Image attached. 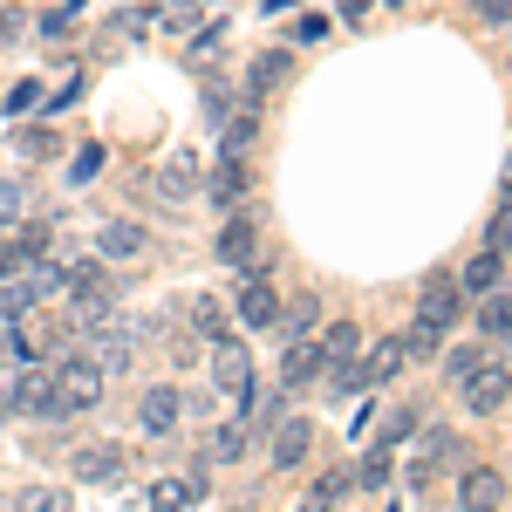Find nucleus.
Segmentation results:
<instances>
[{
    "instance_id": "1",
    "label": "nucleus",
    "mask_w": 512,
    "mask_h": 512,
    "mask_svg": "<svg viewBox=\"0 0 512 512\" xmlns=\"http://www.w3.org/2000/svg\"><path fill=\"white\" fill-rule=\"evenodd\" d=\"M48 376H55V403H62V417H82V410H96V403H103V369H96V355L69 349Z\"/></svg>"
},
{
    "instance_id": "2",
    "label": "nucleus",
    "mask_w": 512,
    "mask_h": 512,
    "mask_svg": "<svg viewBox=\"0 0 512 512\" xmlns=\"http://www.w3.org/2000/svg\"><path fill=\"white\" fill-rule=\"evenodd\" d=\"M458 390H465V410H472V417H492V410L512 403V376H506V362H478Z\"/></svg>"
},
{
    "instance_id": "3",
    "label": "nucleus",
    "mask_w": 512,
    "mask_h": 512,
    "mask_svg": "<svg viewBox=\"0 0 512 512\" xmlns=\"http://www.w3.org/2000/svg\"><path fill=\"white\" fill-rule=\"evenodd\" d=\"M137 417H144V431H151V437H178V431H185V390H178V383H158V390H144Z\"/></svg>"
},
{
    "instance_id": "4",
    "label": "nucleus",
    "mask_w": 512,
    "mask_h": 512,
    "mask_svg": "<svg viewBox=\"0 0 512 512\" xmlns=\"http://www.w3.org/2000/svg\"><path fill=\"white\" fill-rule=\"evenodd\" d=\"M14 417H62V403H55V376L35 369V362H21V383H14Z\"/></svg>"
},
{
    "instance_id": "5",
    "label": "nucleus",
    "mask_w": 512,
    "mask_h": 512,
    "mask_svg": "<svg viewBox=\"0 0 512 512\" xmlns=\"http://www.w3.org/2000/svg\"><path fill=\"white\" fill-rule=\"evenodd\" d=\"M219 260H226V267H239L246 280H260V274H267V253H260V233H253L246 219H226V233H219Z\"/></svg>"
},
{
    "instance_id": "6",
    "label": "nucleus",
    "mask_w": 512,
    "mask_h": 512,
    "mask_svg": "<svg viewBox=\"0 0 512 512\" xmlns=\"http://www.w3.org/2000/svg\"><path fill=\"white\" fill-rule=\"evenodd\" d=\"M69 472H76L82 485H117L130 465H123V444H82L76 458H69Z\"/></svg>"
},
{
    "instance_id": "7",
    "label": "nucleus",
    "mask_w": 512,
    "mask_h": 512,
    "mask_svg": "<svg viewBox=\"0 0 512 512\" xmlns=\"http://www.w3.org/2000/svg\"><path fill=\"white\" fill-rule=\"evenodd\" d=\"M458 506H465V512H499V506H506V472L472 465V472L458 478Z\"/></svg>"
},
{
    "instance_id": "8",
    "label": "nucleus",
    "mask_w": 512,
    "mask_h": 512,
    "mask_svg": "<svg viewBox=\"0 0 512 512\" xmlns=\"http://www.w3.org/2000/svg\"><path fill=\"white\" fill-rule=\"evenodd\" d=\"M458 315H465V287H444V280H431V287H424V301H417V321L444 335Z\"/></svg>"
},
{
    "instance_id": "9",
    "label": "nucleus",
    "mask_w": 512,
    "mask_h": 512,
    "mask_svg": "<svg viewBox=\"0 0 512 512\" xmlns=\"http://www.w3.org/2000/svg\"><path fill=\"white\" fill-rule=\"evenodd\" d=\"M212 376H219V390L246 396V383H253V355L239 349L233 335H219V349H212Z\"/></svg>"
},
{
    "instance_id": "10",
    "label": "nucleus",
    "mask_w": 512,
    "mask_h": 512,
    "mask_svg": "<svg viewBox=\"0 0 512 512\" xmlns=\"http://www.w3.org/2000/svg\"><path fill=\"white\" fill-rule=\"evenodd\" d=\"M233 308H239V321H246V328H274V321H280V294L267 287V274H260V280H246V287H239Z\"/></svg>"
},
{
    "instance_id": "11",
    "label": "nucleus",
    "mask_w": 512,
    "mask_h": 512,
    "mask_svg": "<svg viewBox=\"0 0 512 512\" xmlns=\"http://www.w3.org/2000/svg\"><path fill=\"white\" fill-rule=\"evenodd\" d=\"M287 48H267V55H253V69H246V103H260V96H274L280 82H287Z\"/></svg>"
},
{
    "instance_id": "12",
    "label": "nucleus",
    "mask_w": 512,
    "mask_h": 512,
    "mask_svg": "<svg viewBox=\"0 0 512 512\" xmlns=\"http://www.w3.org/2000/svg\"><path fill=\"white\" fill-rule=\"evenodd\" d=\"M308 444H315L308 417H280V431H274V465H280V472H294V465L308 458Z\"/></svg>"
},
{
    "instance_id": "13",
    "label": "nucleus",
    "mask_w": 512,
    "mask_h": 512,
    "mask_svg": "<svg viewBox=\"0 0 512 512\" xmlns=\"http://www.w3.org/2000/svg\"><path fill=\"white\" fill-rule=\"evenodd\" d=\"M315 376H321V349L287 342V355H280V390H301V383H315Z\"/></svg>"
},
{
    "instance_id": "14",
    "label": "nucleus",
    "mask_w": 512,
    "mask_h": 512,
    "mask_svg": "<svg viewBox=\"0 0 512 512\" xmlns=\"http://www.w3.org/2000/svg\"><path fill=\"white\" fill-rule=\"evenodd\" d=\"M144 246H151V233L130 226V219H110V226H103V260H137Z\"/></svg>"
},
{
    "instance_id": "15",
    "label": "nucleus",
    "mask_w": 512,
    "mask_h": 512,
    "mask_svg": "<svg viewBox=\"0 0 512 512\" xmlns=\"http://www.w3.org/2000/svg\"><path fill=\"white\" fill-rule=\"evenodd\" d=\"M198 492H205V472H192L185 485H178V478H164V485H151V506H158V512H192Z\"/></svg>"
},
{
    "instance_id": "16",
    "label": "nucleus",
    "mask_w": 512,
    "mask_h": 512,
    "mask_svg": "<svg viewBox=\"0 0 512 512\" xmlns=\"http://www.w3.org/2000/svg\"><path fill=\"white\" fill-rule=\"evenodd\" d=\"M192 192H198V164L178 151V158L158 171V198H171V205H178V198H192Z\"/></svg>"
},
{
    "instance_id": "17",
    "label": "nucleus",
    "mask_w": 512,
    "mask_h": 512,
    "mask_svg": "<svg viewBox=\"0 0 512 512\" xmlns=\"http://www.w3.org/2000/svg\"><path fill=\"white\" fill-rule=\"evenodd\" d=\"M239 192H246V164H239L233 151H226V158H219V171L205 178V198H219V205H233Z\"/></svg>"
},
{
    "instance_id": "18",
    "label": "nucleus",
    "mask_w": 512,
    "mask_h": 512,
    "mask_svg": "<svg viewBox=\"0 0 512 512\" xmlns=\"http://www.w3.org/2000/svg\"><path fill=\"white\" fill-rule=\"evenodd\" d=\"M396 342H403V362H437V355H444V335H437V328H424V321H410Z\"/></svg>"
},
{
    "instance_id": "19",
    "label": "nucleus",
    "mask_w": 512,
    "mask_h": 512,
    "mask_svg": "<svg viewBox=\"0 0 512 512\" xmlns=\"http://www.w3.org/2000/svg\"><path fill=\"white\" fill-rule=\"evenodd\" d=\"M362 355V328L355 321H335L328 335H321V362H355Z\"/></svg>"
},
{
    "instance_id": "20",
    "label": "nucleus",
    "mask_w": 512,
    "mask_h": 512,
    "mask_svg": "<svg viewBox=\"0 0 512 512\" xmlns=\"http://www.w3.org/2000/svg\"><path fill=\"white\" fill-rule=\"evenodd\" d=\"M478 328H485L492 342H512V294H485V301H478Z\"/></svg>"
},
{
    "instance_id": "21",
    "label": "nucleus",
    "mask_w": 512,
    "mask_h": 512,
    "mask_svg": "<svg viewBox=\"0 0 512 512\" xmlns=\"http://www.w3.org/2000/svg\"><path fill=\"white\" fill-rule=\"evenodd\" d=\"M349 492H355V478L328 472V478H321V485H315V492L301 499V512H335V506H342V499H349Z\"/></svg>"
},
{
    "instance_id": "22",
    "label": "nucleus",
    "mask_w": 512,
    "mask_h": 512,
    "mask_svg": "<svg viewBox=\"0 0 512 512\" xmlns=\"http://www.w3.org/2000/svg\"><path fill=\"white\" fill-rule=\"evenodd\" d=\"M396 369H403V342H376V349H369V362H362V383H383V376H396Z\"/></svg>"
},
{
    "instance_id": "23",
    "label": "nucleus",
    "mask_w": 512,
    "mask_h": 512,
    "mask_svg": "<svg viewBox=\"0 0 512 512\" xmlns=\"http://www.w3.org/2000/svg\"><path fill=\"white\" fill-rule=\"evenodd\" d=\"M14 512H69V492H55V485H21V492H14Z\"/></svg>"
},
{
    "instance_id": "24",
    "label": "nucleus",
    "mask_w": 512,
    "mask_h": 512,
    "mask_svg": "<svg viewBox=\"0 0 512 512\" xmlns=\"http://www.w3.org/2000/svg\"><path fill=\"white\" fill-rule=\"evenodd\" d=\"M192 335H212V342L226 335V308L212 294H192Z\"/></svg>"
},
{
    "instance_id": "25",
    "label": "nucleus",
    "mask_w": 512,
    "mask_h": 512,
    "mask_svg": "<svg viewBox=\"0 0 512 512\" xmlns=\"http://www.w3.org/2000/svg\"><path fill=\"white\" fill-rule=\"evenodd\" d=\"M35 103H41V82H7V89H0V110H7V117H28Z\"/></svg>"
},
{
    "instance_id": "26",
    "label": "nucleus",
    "mask_w": 512,
    "mask_h": 512,
    "mask_svg": "<svg viewBox=\"0 0 512 512\" xmlns=\"http://www.w3.org/2000/svg\"><path fill=\"white\" fill-rule=\"evenodd\" d=\"M355 485H362V492H376V485H390V444H376V451L362 458V472H355Z\"/></svg>"
},
{
    "instance_id": "27",
    "label": "nucleus",
    "mask_w": 512,
    "mask_h": 512,
    "mask_svg": "<svg viewBox=\"0 0 512 512\" xmlns=\"http://www.w3.org/2000/svg\"><path fill=\"white\" fill-rule=\"evenodd\" d=\"M465 287H472V294H492V287H499V253H478L472 267H465Z\"/></svg>"
},
{
    "instance_id": "28",
    "label": "nucleus",
    "mask_w": 512,
    "mask_h": 512,
    "mask_svg": "<svg viewBox=\"0 0 512 512\" xmlns=\"http://www.w3.org/2000/svg\"><path fill=\"white\" fill-rule=\"evenodd\" d=\"M21 212H28V185L21 178H0V226H14Z\"/></svg>"
},
{
    "instance_id": "29",
    "label": "nucleus",
    "mask_w": 512,
    "mask_h": 512,
    "mask_svg": "<svg viewBox=\"0 0 512 512\" xmlns=\"http://www.w3.org/2000/svg\"><path fill=\"white\" fill-rule=\"evenodd\" d=\"M212 458H219V465H239V458H246V431H239V424H226V431L212 437Z\"/></svg>"
},
{
    "instance_id": "30",
    "label": "nucleus",
    "mask_w": 512,
    "mask_h": 512,
    "mask_svg": "<svg viewBox=\"0 0 512 512\" xmlns=\"http://www.w3.org/2000/svg\"><path fill=\"white\" fill-rule=\"evenodd\" d=\"M437 362H444V376H451V383H465V376H472V369L485 362V355H478V349H444Z\"/></svg>"
},
{
    "instance_id": "31",
    "label": "nucleus",
    "mask_w": 512,
    "mask_h": 512,
    "mask_svg": "<svg viewBox=\"0 0 512 512\" xmlns=\"http://www.w3.org/2000/svg\"><path fill=\"white\" fill-rule=\"evenodd\" d=\"M315 321H321V301H294V308H287V321H274V328H287V335H308Z\"/></svg>"
},
{
    "instance_id": "32",
    "label": "nucleus",
    "mask_w": 512,
    "mask_h": 512,
    "mask_svg": "<svg viewBox=\"0 0 512 512\" xmlns=\"http://www.w3.org/2000/svg\"><path fill=\"white\" fill-rule=\"evenodd\" d=\"M69 28H76V0H69V7H48V14H41V35H48V41H62Z\"/></svg>"
},
{
    "instance_id": "33",
    "label": "nucleus",
    "mask_w": 512,
    "mask_h": 512,
    "mask_svg": "<svg viewBox=\"0 0 512 512\" xmlns=\"http://www.w3.org/2000/svg\"><path fill=\"white\" fill-rule=\"evenodd\" d=\"M219 35H226V28H205V35L192 41V62H219Z\"/></svg>"
},
{
    "instance_id": "34",
    "label": "nucleus",
    "mask_w": 512,
    "mask_h": 512,
    "mask_svg": "<svg viewBox=\"0 0 512 512\" xmlns=\"http://www.w3.org/2000/svg\"><path fill=\"white\" fill-rule=\"evenodd\" d=\"M294 41H328V14H301V28H294Z\"/></svg>"
},
{
    "instance_id": "35",
    "label": "nucleus",
    "mask_w": 512,
    "mask_h": 512,
    "mask_svg": "<svg viewBox=\"0 0 512 512\" xmlns=\"http://www.w3.org/2000/svg\"><path fill=\"white\" fill-rule=\"evenodd\" d=\"M198 21V7L192 0H178V7H171V14H164V28H171V35H185V28H192Z\"/></svg>"
},
{
    "instance_id": "36",
    "label": "nucleus",
    "mask_w": 512,
    "mask_h": 512,
    "mask_svg": "<svg viewBox=\"0 0 512 512\" xmlns=\"http://www.w3.org/2000/svg\"><path fill=\"white\" fill-rule=\"evenodd\" d=\"M403 437H410V417H403V410H396L390 424H383V437H376V444H390V451H396V444H403Z\"/></svg>"
},
{
    "instance_id": "37",
    "label": "nucleus",
    "mask_w": 512,
    "mask_h": 512,
    "mask_svg": "<svg viewBox=\"0 0 512 512\" xmlns=\"http://www.w3.org/2000/svg\"><path fill=\"white\" fill-rule=\"evenodd\" d=\"M21 28H28V14H21V7H0V41H14Z\"/></svg>"
},
{
    "instance_id": "38",
    "label": "nucleus",
    "mask_w": 512,
    "mask_h": 512,
    "mask_svg": "<svg viewBox=\"0 0 512 512\" xmlns=\"http://www.w3.org/2000/svg\"><path fill=\"white\" fill-rule=\"evenodd\" d=\"M96 171H103V151H82V158H76V185H82V178H96Z\"/></svg>"
},
{
    "instance_id": "39",
    "label": "nucleus",
    "mask_w": 512,
    "mask_h": 512,
    "mask_svg": "<svg viewBox=\"0 0 512 512\" xmlns=\"http://www.w3.org/2000/svg\"><path fill=\"white\" fill-rule=\"evenodd\" d=\"M492 246H512V205L499 212V219H492Z\"/></svg>"
},
{
    "instance_id": "40",
    "label": "nucleus",
    "mask_w": 512,
    "mask_h": 512,
    "mask_svg": "<svg viewBox=\"0 0 512 512\" xmlns=\"http://www.w3.org/2000/svg\"><path fill=\"white\" fill-rule=\"evenodd\" d=\"M478 7H485V14H506V0H478Z\"/></svg>"
},
{
    "instance_id": "41",
    "label": "nucleus",
    "mask_w": 512,
    "mask_h": 512,
    "mask_svg": "<svg viewBox=\"0 0 512 512\" xmlns=\"http://www.w3.org/2000/svg\"><path fill=\"white\" fill-rule=\"evenodd\" d=\"M0 512H14V492H0Z\"/></svg>"
}]
</instances>
